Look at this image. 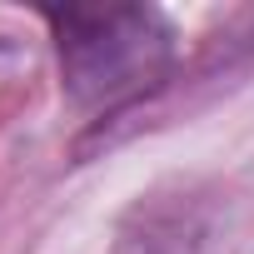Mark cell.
Segmentation results:
<instances>
[{"instance_id":"6da1fadb","label":"cell","mask_w":254,"mask_h":254,"mask_svg":"<svg viewBox=\"0 0 254 254\" xmlns=\"http://www.w3.org/2000/svg\"><path fill=\"white\" fill-rule=\"evenodd\" d=\"M45 25L80 110H125L175 70V30L155 5H55Z\"/></svg>"},{"instance_id":"7a4b0ae2","label":"cell","mask_w":254,"mask_h":254,"mask_svg":"<svg viewBox=\"0 0 254 254\" xmlns=\"http://www.w3.org/2000/svg\"><path fill=\"white\" fill-rule=\"evenodd\" d=\"M110 254H165V249H160L150 234H125V239H120Z\"/></svg>"}]
</instances>
